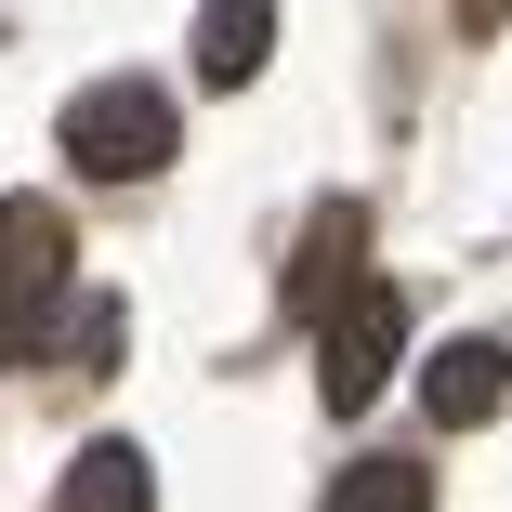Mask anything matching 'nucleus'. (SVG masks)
<instances>
[{
	"mask_svg": "<svg viewBox=\"0 0 512 512\" xmlns=\"http://www.w3.org/2000/svg\"><path fill=\"white\" fill-rule=\"evenodd\" d=\"M66 276H79V237L53 197H0V355H53V316H66Z\"/></svg>",
	"mask_w": 512,
	"mask_h": 512,
	"instance_id": "f257e3e1",
	"label": "nucleus"
},
{
	"mask_svg": "<svg viewBox=\"0 0 512 512\" xmlns=\"http://www.w3.org/2000/svg\"><path fill=\"white\" fill-rule=\"evenodd\" d=\"M171 145H184V119H171L158 79H92V92H66V158H79L92 184H145V171H171Z\"/></svg>",
	"mask_w": 512,
	"mask_h": 512,
	"instance_id": "f03ea898",
	"label": "nucleus"
},
{
	"mask_svg": "<svg viewBox=\"0 0 512 512\" xmlns=\"http://www.w3.org/2000/svg\"><path fill=\"white\" fill-rule=\"evenodd\" d=\"M394 355H407V289H394V276H355L329 316H316V394L355 421V407L394 381Z\"/></svg>",
	"mask_w": 512,
	"mask_h": 512,
	"instance_id": "7ed1b4c3",
	"label": "nucleus"
},
{
	"mask_svg": "<svg viewBox=\"0 0 512 512\" xmlns=\"http://www.w3.org/2000/svg\"><path fill=\"white\" fill-rule=\"evenodd\" d=\"M421 407H434V434H473V421H499V407H512V342H499V329L447 342V355L421 368Z\"/></svg>",
	"mask_w": 512,
	"mask_h": 512,
	"instance_id": "20e7f679",
	"label": "nucleus"
},
{
	"mask_svg": "<svg viewBox=\"0 0 512 512\" xmlns=\"http://www.w3.org/2000/svg\"><path fill=\"white\" fill-rule=\"evenodd\" d=\"M368 276V211L355 197H329L316 224H302V263H289V316H329V302Z\"/></svg>",
	"mask_w": 512,
	"mask_h": 512,
	"instance_id": "39448f33",
	"label": "nucleus"
},
{
	"mask_svg": "<svg viewBox=\"0 0 512 512\" xmlns=\"http://www.w3.org/2000/svg\"><path fill=\"white\" fill-rule=\"evenodd\" d=\"M263 66H276V0H197V79L237 92Z\"/></svg>",
	"mask_w": 512,
	"mask_h": 512,
	"instance_id": "423d86ee",
	"label": "nucleus"
},
{
	"mask_svg": "<svg viewBox=\"0 0 512 512\" xmlns=\"http://www.w3.org/2000/svg\"><path fill=\"white\" fill-rule=\"evenodd\" d=\"M66 512H158L145 447H132V434H92V447L66 460Z\"/></svg>",
	"mask_w": 512,
	"mask_h": 512,
	"instance_id": "0eeeda50",
	"label": "nucleus"
},
{
	"mask_svg": "<svg viewBox=\"0 0 512 512\" xmlns=\"http://www.w3.org/2000/svg\"><path fill=\"white\" fill-rule=\"evenodd\" d=\"M329 512H434V460H355L329 486Z\"/></svg>",
	"mask_w": 512,
	"mask_h": 512,
	"instance_id": "6e6552de",
	"label": "nucleus"
},
{
	"mask_svg": "<svg viewBox=\"0 0 512 512\" xmlns=\"http://www.w3.org/2000/svg\"><path fill=\"white\" fill-rule=\"evenodd\" d=\"M119 342H132V302H119V289H79V302H66V329H53L66 368H119Z\"/></svg>",
	"mask_w": 512,
	"mask_h": 512,
	"instance_id": "1a4fd4ad",
	"label": "nucleus"
},
{
	"mask_svg": "<svg viewBox=\"0 0 512 512\" xmlns=\"http://www.w3.org/2000/svg\"><path fill=\"white\" fill-rule=\"evenodd\" d=\"M499 14H512V0H460V27H473V40H486V27H499Z\"/></svg>",
	"mask_w": 512,
	"mask_h": 512,
	"instance_id": "9d476101",
	"label": "nucleus"
}]
</instances>
